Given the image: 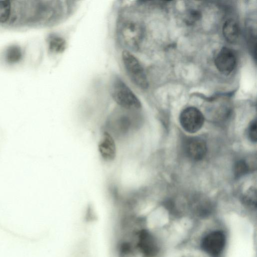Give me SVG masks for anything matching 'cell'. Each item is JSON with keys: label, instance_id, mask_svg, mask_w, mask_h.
Instances as JSON below:
<instances>
[{"label": "cell", "instance_id": "1", "mask_svg": "<svg viewBox=\"0 0 257 257\" xmlns=\"http://www.w3.org/2000/svg\"><path fill=\"white\" fill-rule=\"evenodd\" d=\"M136 111L119 107L108 118L105 131L114 139H122L128 136L136 127Z\"/></svg>", "mask_w": 257, "mask_h": 257}, {"label": "cell", "instance_id": "2", "mask_svg": "<svg viewBox=\"0 0 257 257\" xmlns=\"http://www.w3.org/2000/svg\"><path fill=\"white\" fill-rule=\"evenodd\" d=\"M117 30L119 40L127 51L139 48L143 39V29L137 20L130 16L123 17L118 21Z\"/></svg>", "mask_w": 257, "mask_h": 257}, {"label": "cell", "instance_id": "3", "mask_svg": "<svg viewBox=\"0 0 257 257\" xmlns=\"http://www.w3.org/2000/svg\"><path fill=\"white\" fill-rule=\"evenodd\" d=\"M111 94L119 107L138 110L141 108V103L128 86L120 78H114L111 87Z\"/></svg>", "mask_w": 257, "mask_h": 257}, {"label": "cell", "instance_id": "4", "mask_svg": "<svg viewBox=\"0 0 257 257\" xmlns=\"http://www.w3.org/2000/svg\"><path fill=\"white\" fill-rule=\"evenodd\" d=\"M122 60L125 71L131 81L141 89H146L149 85L145 71L138 59L129 51L122 53Z\"/></svg>", "mask_w": 257, "mask_h": 257}, {"label": "cell", "instance_id": "5", "mask_svg": "<svg viewBox=\"0 0 257 257\" xmlns=\"http://www.w3.org/2000/svg\"><path fill=\"white\" fill-rule=\"evenodd\" d=\"M226 243V236L221 230H214L205 235L201 241L202 249L212 257H220Z\"/></svg>", "mask_w": 257, "mask_h": 257}, {"label": "cell", "instance_id": "6", "mask_svg": "<svg viewBox=\"0 0 257 257\" xmlns=\"http://www.w3.org/2000/svg\"><path fill=\"white\" fill-rule=\"evenodd\" d=\"M179 119L182 127L189 133L198 132L202 127L204 121L202 112L193 106L184 109L180 113Z\"/></svg>", "mask_w": 257, "mask_h": 257}, {"label": "cell", "instance_id": "7", "mask_svg": "<svg viewBox=\"0 0 257 257\" xmlns=\"http://www.w3.org/2000/svg\"><path fill=\"white\" fill-rule=\"evenodd\" d=\"M214 62L216 68L221 73L228 75L235 68L236 54L230 48L223 47L217 53Z\"/></svg>", "mask_w": 257, "mask_h": 257}, {"label": "cell", "instance_id": "8", "mask_svg": "<svg viewBox=\"0 0 257 257\" xmlns=\"http://www.w3.org/2000/svg\"><path fill=\"white\" fill-rule=\"evenodd\" d=\"M98 147L99 153L104 160L110 162L115 159L116 155L115 139L107 132H103Z\"/></svg>", "mask_w": 257, "mask_h": 257}, {"label": "cell", "instance_id": "9", "mask_svg": "<svg viewBox=\"0 0 257 257\" xmlns=\"http://www.w3.org/2000/svg\"><path fill=\"white\" fill-rule=\"evenodd\" d=\"M185 150L188 157L193 160L198 161L205 156L207 146L205 141L201 138H191L185 144Z\"/></svg>", "mask_w": 257, "mask_h": 257}, {"label": "cell", "instance_id": "10", "mask_svg": "<svg viewBox=\"0 0 257 257\" xmlns=\"http://www.w3.org/2000/svg\"><path fill=\"white\" fill-rule=\"evenodd\" d=\"M222 33L228 42L230 43L236 42L240 35V30L238 24L233 19L227 20L223 25Z\"/></svg>", "mask_w": 257, "mask_h": 257}, {"label": "cell", "instance_id": "11", "mask_svg": "<svg viewBox=\"0 0 257 257\" xmlns=\"http://www.w3.org/2000/svg\"><path fill=\"white\" fill-rule=\"evenodd\" d=\"M49 51L52 54H59L66 49V42L65 39L56 34H50L47 39Z\"/></svg>", "mask_w": 257, "mask_h": 257}, {"label": "cell", "instance_id": "12", "mask_svg": "<svg viewBox=\"0 0 257 257\" xmlns=\"http://www.w3.org/2000/svg\"><path fill=\"white\" fill-rule=\"evenodd\" d=\"M23 52L20 46L12 45L9 46L4 53V59L9 64H16L23 59Z\"/></svg>", "mask_w": 257, "mask_h": 257}, {"label": "cell", "instance_id": "13", "mask_svg": "<svg viewBox=\"0 0 257 257\" xmlns=\"http://www.w3.org/2000/svg\"><path fill=\"white\" fill-rule=\"evenodd\" d=\"M11 8V1L0 0V25L7 26L10 18Z\"/></svg>", "mask_w": 257, "mask_h": 257}, {"label": "cell", "instance_id": "14", "mask_svg": "<svg viewBox=\"0 0 257 257\" xmlns=\"http://www.w3.org/2000/svg\"><path fill=\"white\" fill-rule=\"evenodd\" d=\"M248 171V166L243 160H239L234 165V174L236 178H239L244 175L247 173Z\"/></svg>", "mask_w": 257, "mask_h": 257}, {"label": "cell", "instance_id": "15", "mask_svg": "<svg viewBox=\"0 0 257 257\" xmlns=\"http://www.w3.org/2000/svg\"><path fill=\"white\" fill-rule=\"evenodd\" d=\"M243 202L248 206H256V190L251 188L245 193L242 197Z\"/></svg>", "mask_w": 257, "mask_h": 257}, {"label": "cell", "instance_id": "16", "mask_svg": "<svg viewBox=\"0 0 257 257\" xmlns=\"http://www.w3.org/2000/svg\"><path fill=\"white\" fill-rule=\"evenodd\" d=\"M247 134L249 139L252 142L256 143L257 140L256 119L250 122L248 128Z\"/></svg>", "mask_w": 257, "mask_h": 257}, {"label": "cell", "instance_id": "17", "mask_svg": "<svg viewBox=\"0 0 257 257\" xmlns=\"http://www.w3.org/2000/svg\"><path fill=\"white\" fill-rule=\"evenodd\" d=\"M188 16V18L187 19L188 23L192 24L200 18L201 14L196 10H191Z\"/></svg>", "mask_w": 257, "mask_h": 257}]
</instances>
